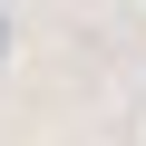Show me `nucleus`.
Listing matches in <instances>:
<instances>
[{"mask_svg": "<svg viewBox=\"0 0 146 146\" xmlns=\"http://www.w3.org/2000/svg\"><path fill=\"white\" fill-rule=\"evenodd\" d=\"M0 49H10V20H0Z\"/></svg>", "mask_w": 146, "mask_h": 146, "instance_id": "f257e3e1", "label": "nucleus"}]
</instances>
